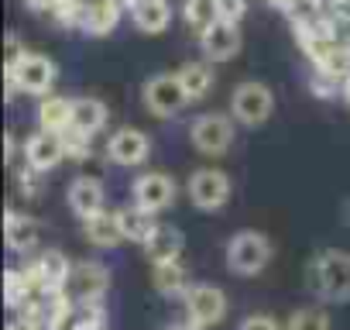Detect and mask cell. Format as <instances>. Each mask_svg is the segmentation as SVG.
<instances>
[{"label":"cell","instance_id":"obj_1","mask_svg":"<svg viewBox=\"0 0 350 330\" xmlns=\"http://www.w3.org/2000/svg\"><path fill=\"white\" fill-rule=\"evenodd\" d=\"M309 292L319 296L323 303H343L350 299V255L347 251H319L309 268H306Z\"/></svg>","mask_w":350,"mask_h":330},{"label":"cell","instance_id":"obj_2","mask_svg":"<svg viewBox=\"0 0 350 330\" xmlns=\"http://www.w3.org/2000/svg\"><path fill=\"white\" fill-rule=\"evenodd\" d=\"M224 255H227V268L234 275H244L247 279V275H258V272L268 268L275 248H271V241L261 231H237L227 241V251Z\"/></svg>","mask_w":350,"mask_h":330},{"label":"cell","instance_id":"obj_3","mask_svg":"<svg viewBox=\"0 0 350 330\" xmlns=\"http://www.w3.org/2000/svg\"><path fill=\"white\" fill-rule=\"evenodd\" d=\"M141 100H144L148 114L151 117H161V120H172L186 103H193L189 93H186V86H183V79H179V73H158V76L144 79Z\"/></svg>","mask_w":350,"mask_h":330},{"label":"cell","instance_id":"obj_4","mask_svg":"<svg viewBox=\"0 0 350 330\" xmlns=\"http://www.w3.org/2000/svg\"><path fill=\"white\" fill-rule=\"evenodd\" d=\"M271 114H275V97L265 83L247 79L230 93V117L241 127H261V124H268Z\"/></svg>","mask_w":350,"mask_h":330},{"label":"cell","instance_id":"obj_5","mask_svg":"<svg viewBox=\"0 0 350 330\" xmlns=\"http://www.w3.org/2000/svg\"><path fill=\"white\" fill-rule=\"evenodd\" d=\"M186 193H189V200H193L196 210L213 214V210H224V207H227V200H230V193H234V183H230L227 173L206 165V169H196V173L189 176Z\"/></svg>","mask_w":350,"mask_h":330},{"label":"cell","instance_id":"obj_6","mask_svg":"<svg viewBox=\"0 0 350 330\" xmlns=\"http://www.w3.org/2000/svg\"><path fill=\"white\" fill-rule=\"evenodd\" d=\"M234 117L230 114H203V117H196L193 120V131H189V138H193V148L200 151V155H210V158H217V155H227L230 151V144H234Z\"/></svg>","mask_w":350,"mask_h":330},{"label":"cell","instance_id":"obj_7","mask_svg":"<svg viewBox=\"0 0 350 330\" xmlns=\"http://www.w3.org/2000/svg\"><path fill=\"white\" fill-rule=\"evenodd\" d=\"M25 272H28V279L35 282L38 296H52V292H66L69 275H72V262H69L62 251L49 248V251L35 255V262H31Z\"/></svg>","mask_w":350,"mask_h":330},{"label":"cell","instance_id":"obj_8","mask_svg":"<svg viewBox=\"0 0 350 330\" xmlns=\"http://www.w3.org/2000/svg\"><path fill=\"white\" fill-rule=\"evenodd\" d=\"M103 151H107V158L113 165H120V169H137V165H144L151 158V141L137 127H117L107 138V148Z\"/></svg>","mask_w":350,"mask_h":330},{"label":"cell","instance_id":"obj_9","mask_svg":"<svg viewBox=\"0 0 350 330\" xmlns=\"http://www.w3.org/2000/svg\"><path fill=\"white\" fill-rule=\"evenodd\" d=\"M131 196L137 207L151 210V214H161L175 203V196H179V186H175V179L168 173H141L134 183H131Z\"/></svg>","mask_w":350,"mask_h":330},{"label":"cell","instance_id":"obj_10","mask_svg":"<svg viewBox=\"0 0 350 330\" xmlns=\"http://www.w3.org/2000/svg\"><path fill=\"white\" fill-rule=\"evenodd\" d=\"M4 76H14L18 90L28 93V97H49L52 86H55L59 69H55V62H52L49 55H42V52H28L25 62H21L14 73H4Z\"/></svg>","mask_w":350,"mask_h":330},{"label":"cell","instance_id":"obj_11","mask_svg":"<svg viewBox=\"0 0 350 330\" xmlns=\"http://www.w3.org/2000/svg\"><path fill=\"white\" fill-rule=\"evenodd\" d=\"M110 289V268L103 262H79L72 265V275H69V285L66 292L83 306V303H103Z\"/></svg>","mask_w":350,"mask_h":330},{"label":"cell","instance_id":"obj_12","mask_svg":"<svg viewBox=\"0 0 350 330\" xmlns=\"http://www.w3.org/2000/svg\"><path fill=\"white\" fill-rule=\"evenodd\" d=\"M183 303H186V320H193L200 327H217L227 316V296H224V289L206 285V282L193 285L183 296Z\"/></svg>","mask_w":350,"mask_h":330},{"label":"cell","instance_id":"obj_13","mask_svg":"<svg viewBox=\"0 0 350 330\" xmlns=\"http://www.w3.org/2000/svg\"><path fill=\"white\" fill-rule=\"evenodd\" d=\"M21 151H25V162L31 165V169H38V173H52L55 165L66 162V141H62V134L45 131V127H38L35 134H28L25 144H21Z\"/></svg>","mask_w":350,"mask_h":330},{"label":"cell","instance_id":"obj_14","mask_svg":"<svg viewBox=\"0 0 350 330\" xmlns=\"http://www.w3.org/2000/svg\"><path fill=\"white\" fill-rule=\"evenodd\" d=\"M120 0H79V21L76 28L90 38H103L120 25Z\"/></svg>","mask_w":350,"mask_h":330},{"label":"cell","instance_id":"obj_15","mask_svg":"<svg viewBox=\"0 0 350 330\" xmlns=\"http://www.w3.org/2000/svg\"><path fill=\"white\" fill-rule=\"evenodd\" d=\"M241 42H244L241 38V25L237 21H224V18L200 35V49H203V55L210 62H230L241 52Z\"/></svg>","mask_w":350,"mask_h":330},{"label":"cell","instance_id":"obj_16","mask_svg":"<svg viewBox=\"0 0 350 330\" xmlns=\"http://www.w3.org/2000/svg\"><path fill=\"white\" fill-rule=\"evenodd\" d=\"M66 203H69V210L79 220H86V217L107 210V190H103V183L96 176H76L66 186Z\"/></svg>","mask_w":350,"mask_h":330},{"label":"cell","instance_id":"obj_17","mask_svg":"<svg viewBox=\"0 0 350 330\" xmlns=\"http://www.w3.org/2000/svg\"><path fill=\"white\" fill-rule=\"evenodd\" d=\"M141 248H144V255H148L151 265H158V262H175V258L183 255V248H186V234H183L179 227H172V224H158Z\"/></svg>","mask_w":350,"mask_h":330},{"label":"cell","instance_id":"obj_18","mask_svg":"<svg viewBox=\"0 0 350 330\" xmlns=\"http://www.w3.org/2000/svg\"><path fill=\"white\" fill-rule=\"evenodd\" d=\"M4 241H8L11 251L28 255V251L38 244V220L28 217V214L8 210V217H4Z\"/></svg>","mask_w":350,"mask_h":330},{"label":"cell","instance_id":"obj_19","mask_svg":"<svg viewBox=\"0 0 350 330\" xmlns=\"http://www.w3.org/2000/svg\"><path fill=\"white\" fill-rule=\"evenodd\" d=\"M83 238L93 244V248H117L124 241V231H120V220H117V210H100L93 217L83 220Z\"/></svg>","mask_w":350,"mask_h":330},{"label":"cell","instance_id":"obj_20","mask_svg":"<svg viewBox=\"0 0 350 330\" xmlns=\"http://www.w3.org/2000/svg\"><path fill=\"white\" fill-rule=\"evenodd\" d=\"M131 21L144 35H161L172 25V4L168 0H137L131 8Z\"/></svg>","mask_w":350,"mask_h":330},{"label":"cell","instance_id":"obj_21","mask_svg":"<svg viewBox=\"0 0 350 330\" xmlns=\"http://www.w3.org/2000/svg\"><path fill=\"white\" fill-rule=\"evenodd\" d=\"M151 282H154V289H158L161 296H186V292L193 289L189 272H186V265H183L179 258L151 265Z\"/></svg>","mask_w":350,"mask_h":330},{"label":"cell","instance_id":"obj_22","mask_svg":"<svg viewBox=\"0 0 350 330\" xmlns=\"http://www.w3.org/2000/svg\"><path fill=\"white\" fill-rule=\"evenodd\" d=\"M35 117H38V127H45V131H55V134L69 131L72 127V97H59V93L42 97Z\"/></svg>","mask_w":350,"mask_h":330},{"label":"cell","instance_id":"obj_23","mask_svg":"<svg viewBox=\"0 0 350 330\" xmlns=\"http://www.w3.org/2000/svg\"><path fill=\"white\" fill-rule=\"evenodd\" d=\"M107 120H110V110L100 97H72V127L96 134L107 127Z\"/></svg>","mask_w":350,"mask_h":330},{"label":"cell","instance_id":"obj_24","mask_svg":"<svg viewBox=\"0 0 350 330\" xmlns=\"http://www.w3.org/2000/svg\"><path fill=\"white\" fill-rule=\"evenodd\" d=\"M117 220H120V231H124V241H134V244H144L151 238V231L158 227L154 214L137 207V203H127L117 210Z\"/></svg>","mask_w":350,"mask_h":330},{"label":"cell","instance_id":"obj_25","mask_svg":"<svg viewBox=\"0 0 350 330\" xmlns=\"http://www.w3.org/2000/svg\"><path fill=\"white\" fill-rule=\"evenodd\" d=\"M175 73H179V79H183V86H186L193 103L210 97V90H213V66H210V59L206 62H186L183 69H175Z\"/></svg>","mask_w":350,"mask_h":330},{"label":"cell","instance_id":"obj_26","mask_svg":"<svg viewBox=\"0 0 350 330\" xmlns=\"http://www.w3.org/2000/svg\"><path fill=\"white\" fill-rule=\"evenodd\" d=\"M224 14H220V8H217V0H186L183 4V21L196 31V35H203L210 25H217Z\"/></svg>","mask_w":350,"mask_h":330},{"label":"cell","instance_id":"obj_27","mask_svg":"<svg viewBox=\"0 0 350 330\" xmlns=\"http://www.w3.org/2000/svg\"><path fill=\"white\" fill-rule=\"evenodd\" d=\"M62 141H66V158L69 162H90L93 158V134H86L79 127H69V131H62Z\"/></svg>","mask_w":350,"mask_h":330},{"label":"cell","instance_id":"obj_28","mask_svg":"<svg viewBox=\"0 0 350 330\" xmlns=\"http://www.w3.org/2000/svg\"><path fill=\"white\" fill-rule=\"evenodd\" d=\"M285 330H329V316L319 306H306L285 320Z\"/></svg>","mask_w":350,"mask_h":330},{"label":"cell","instance_id":"obj_29","mask_svg":"<svg viewBox=\"0 0 350 330\" xmlns=\"http://www.w3.org/2000/svg\"><path fill=\"white\" fill-rule=\"evenodd\" d=\"M25 55H28V49L21 45V38L11 31L8 35V42H4V73H14L21 62H25Z\"/></svg>","mask_w":350,"mask_h":330},{"label":"cell","instance_id":"obj_30","mask_svg":"<svg viewBox=\"0 0 350 330\" xmlns=\"http://www.w3.org/2000/svg\"><path fill=\"white\" fill-rule=\"evenodd\" d=\"M237 330H285L275 316H265V313H254V316H244Z\"/></svg>","mask_w":350,"mask_h":330},{"label":"cell","instance_id":"obj_31","mask_svg":"<svg viewBox=\"0 0 350 330\" xmlns=\"http://www.w3.org/2000/svg\"><path fill=\"white\" fill-rule=\"evenodd\" d=\"M217 8H220L224 21H237L241 25V18L247 14V0H217Z\"/></svg>","mask_w":350,"mask_h":330},{"label":"cell","instance_id":"obj_32","mask_svg":"<svg viewBox=\"0 0 350 330\" xmlns=\"http://www.w3.org/2000/svg\"><path fill=\"white\" fill-rule=\"evenodd\" d=\"M268 8H275V11H282V14H295L306 0H265Z\"/></svg>","mask_w":350,"mask_h":330},{"label":"cell","instance_id":"obj_33","mask_svg":"<svg viewBox=\"0 0 350 330\" xmlns=\"http://www.w3.org/2000/svg\"><path fill=\"white\" fill-rule=\"evenodd\" d=\"M161 330H206V327H200V323H193V320H183V323H168V327H161Z\"/></svg>","mask_w":350,"mask_h":330},{"label":"cell","instance_id":"obj_34","mask_svg":"<svg viewBox=\"0 0 350 330\" xmlns=\"http://www.w3.org/2000/svg\"><path fill=\"white\" fill-rule=\"evenodd\" d=\"M340 217H343V224H347V227H350V196H347V200H343V210H340Z\"/></svg>","mask_w":350,"mask_h":330}]
</instances>
